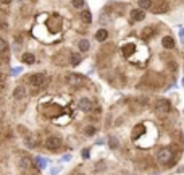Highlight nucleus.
<instances>
[{"mask_svg": "<svg viewBox=\"0 0 184 175\" xmlns=\"http://www.w3.org/2000/svg\"><path fill=\"white\" fill-rule=\"evenodd\" d=\"M108 144H110V148H111V149H116L118 146H119V141H118L115 136H111L110 140H108Z\"/></svg>", "mask_w": 184, "mask_h": 175, "instance_id": "nucleus-22", "label": "nucleus"}, {"mask_svg": "<svg viewBox=\"0 0 184 175\" xmlns=\"http://www.w3.org/2000/svg\"><path fill=\"white\" fill-rule=\"evenodd\" d=\"M145 18V13H144V10H133L131 11V21H142V19Z\"/></svg>", "mask_w": 184, "mask_h": 175, "instance_id": "nucleus-10", "label": "nucleus"}, {"mask_svg": "<svg viewBox=\"0 0 184 175\" xmlns=\"http://www.w3.org/2000/svg\"><path fill=\"white\" fill-rule=\"evenodd\" d=\"M136 49V46L134 44H126L125 47H123V55H125V57H129L131 54H133V50Z\"/></svg>", "mask_w": 184, "mask_h": 175, "instance_id": "nucleus-17", "label": "nucleus"}, {"mask_svg": "<svg viewBox=\"0 0 184 175\" xmlns=\"http://www.w3.org/2000/svg\"><path fill=\"white\" fill-rule=\"evenodd\" d=\"M139 7H141L142 10H149L152 5H154V3H152V0H139Z\"/></svg>", "mask_w": 184, "mask_h": 175, "instance_id": "nucleus-21", "label": "nucleus"}, {"mask_svg": "<svg viewBox=\"0 0 184 175\" xmlns=\"http://www.w3.org/2000/svg\"><path fill=\"white\" fill-rule=\"evenodd\" d=\"M171 159H173V151H171V148H162L157 153V161L163 165L171 164Z\"/></svg>", "mask_w": 184, "mask_h": 175, "instance_id": "nucleus-2", "label": "nucleus"}, {"mask_svg": "<svg viewBox=\"0 0 184 175\" xmlns=\"http://www.w3.org/2000/svg\"><path fill=\"white\" fill-rule=\"evenodd\" d=\"M0 3L2 5H8V3H11V0H0Z\"/></svg>", "mask_w": 184, "mask_h": 175, "instance_id": "nucleus-26", "label": "nucleus"}, {"mask_svg": "<svg viewBox=\"0 0 184 175\" xmlns=\"http://www.w3.org/2000/svg\"><path fill=\"white\" fill-rule=\"evenodd\" d=\"M45 81H47V76L44 73H33L27 76V83L31 85L33 91L36 93L37 89H41L42 86H45Z\"/></svg>", "mask_w": 184, "mask_h": 175, "instance_id": "nucleus-1", "label": "nucleus"}, {"mask_svg": "<svg viewBox=\"0 0 184 175\" xmlns=\"http://www.w3.org/2000/svg\"><path fill=\"white\" fill-rule=\"evenodd\" d=\"M84 131H86L87 136H92V135H94L97 130H95V126H92V125H91V126H86V130H84Z\"/></svg>", "mask_w": 184, "mask_h": 175, "instance_id": "nucleus-24", "label": "nucleus"}, {"mask_svg": "<svg viewBox=\"0 0 184 175\" xmlns=\"http://www.w3.org/2000/svg\"><path fill=\"white\" fill-rule=\"evenodd\" d=\"M24 96H26V88H24V86L15 88V91H13V97H15V99H23Z\"/></svg>", "mask_w": 184, "mask_h": 175, "instance_id": "nucleus-12", "label": "nucleus"}, {"mask_svg": "<svg viewBox=\"0 0 184 175\" xmlns=\"http://www.w3.org/2000/svg\"><path fill=\"white\" fill-rule=\"evenodd\" d=\"M78 107L82 110V112H91V110L94 109V102H92L91 99H87V97H82L81 101H79Z\"/></svg>", "mask_w": 184, "mask_h": 175, "instance_id": "nucleus-8", "label": "nucleus"}, {"mask_svg": "<svg viewBox=\"0 0 184 175\" xmlns=\"http://www.w3.org/2000/svg\"><path fill=\"white\" fill-rule=\"evenodd\" d=\"M155 110L160 114V115H166L171 112V104L170 101H166V99H158L157 102H155Z\"/></svg>", "mask_w": 184, "mask_h": 175, "instance_id": "nucleus-4", "label": "nucleus"}, {"mask_svg": "<svg viewBox=\"0 0 184 175\" xmlns=\"http://www.w3.org/2000/svg\"><path fill=\"white\" fill-rule=\"evenodd\" d=\"M107 37H108V31L107 29H99L97 33H95V39H97L99 42H105Z\"/></svg>", "mask_w": 184, "mask_h": 175, "instance_id": "nucleus-13", "label": "nucleus"}, {"mask_svg": "<svg viewBox=\"0 0 184 175\" xmlns=\"http://www.w3.org/2000/svg\"><path fill=\"white\" fill-rule=\"evenodd\" d=\"M81 19L84 23H87V25H89V23L92 21V15H91V11L89 10H84L82 13H81Z\"/></svg>", "mask_w": 184, "mask_h": 175, "instance_id": "nucleus-19", "label": "nucleus"}, {"mask_svg": "<svg viewBox=\"0 0 184 175\" xmlns=\"http://www.w3.org/2000/svg\"><path fill=\"white\" fill-rule=\"evenodd\" d=\"M5 138H7V131L3 130V126H2V125H0V143L5 140Z\"/></svg>", "mask_w": 184, "mask_h": 175, "instance_id": "nucleus-25", "label": "nucleus"}, {"mask_svg": "<svg viewBox=\"0 0 184 175\" xmlns=\"http://www.w3.org/2000/svg\"><path fill=\"white\" fill-rule=\"evenodd\" d=\"M0 102H2V101H0Z\"/></svg>", "mask_w": 184, "mask_h": 175, "instance_id": "nucleus-27", "label": "nucleus"}, {"mask_svg": "<svg viewBox=\"0 0 184 175\" xmlns=\"http://www.w3.org/2000/svg\"><path fill=\"white\" fill-rule=\"evenodd\" d=\"M18 167L23 170V172H26V170H29L31 167H33V161H31V157L27 156V154H23V153H19V156H18Z\"/></svg>", "mask_w": 184, "mask_h": 175, "instance_id": "nucleus-5", "label": "nucleus"}, {"mask_svg": "<svg viewBox=\"0 0 184 175\" xmlns=\"http://www.w3.org/2000/svg\"><path fill=\"white\" fill-rule=\"evenodd\" d=\"M79 62H81V55L70 52V55H68V63H71V65H78Z\"/></svg>", "mask_w": 184, "mask_h": 175, "instance_id": "nucleus-15", "label": "nucleus"}, {"mask_svg": "<svg viewBox=\"0 0 184 175\" xmlns=\"http://www.w3.org/2000/svg\"><path fill=\"white\" fill-rule=\"evenodd\" d=\"M154 33H155V29H154V28H149V26H147V28H144V33H142V39H149V37H152V36H154Z\"/></svg>", "mask_w": 184, "mask_h": 175, "instance_id": "nucleus-18", "label": "nucleus"}, {"mask_svg": "<svg viewBox=\"0 0 184 175\" xmlns=\"http://www.w3.org/2000/svg\"><path fill=\"white\" fill-rule=\"evenodd\" d=\"M89 41H87V39H81V41H79V50H81V52H87V50H89Z\"/></svg>", "mask_w": 184, "mask_h": 175, "instance_id": "nucleus-20", "label": "nucleus"}, {"mask_svg": "<svg viewBox=\"0 0 184 175\" xmlns=\"http://www.w3.org/2000/svg\"><path fill=\"white\" fill-rule=\"evenodd\" d=\"M21 60L24 62V63H27V65H33V63L36 62V57H34L33 54L26 52V54H23V55H21Z\"/></svg>", "mask_w": 184, "mask_h": 175, "instance_id": "nucleus-16", "label": "nucleus"}, {"mask_svg": "<svg viewBox=\"0 0 184 175\" xmlns=\"http://www.w3.org/2000/svg\"><path fill=\"white\" fill-rule=\"evenodd\" d=\"M150 8H152L154 13L158 15V13H166V11L170 10V7H168V3L165 2V0H160V2H157L155 5H152Z\"/></svg>", "mask_w": 184, "mask_h": 175, "instance_id": "nucleus-7", "label": "nucleus"}, {"mask_svg": "<svg viewBox=\"0 0 184 175\" xmlns=\"http://www.w3.org/2000/svg\"><path fill=\"white\" fill-rule=\"evenodd\" d=\"M71 3H73L74 8H82L84 7V0H71Z\"/></svg>", "mask_w": 184, "mask_h": 175, "instance_id": "nucleus-23", "label": "nucleus"}, {"mask_svg": "<svg viewBox=\"0 0 184 175\" xmlns=\"http://www.w3.org/2000/svg\"><path fill=\"white\" fill-rule=\"evenodd\" d=\"M0 58H3V60L8 58V44L3 41V39H0Z\"/></svg>", "mask_w": 184, "mask_h": 175, "instance_id": "nucleus-9", "label": "nucleus"}, {"mask_svg": "<svg viewBox=\"0 0 184 175\" xmlns=\"http://www.w3.org/2000/svg\"><path fill=\"white\" fill-rule=\"evenodd\" d=\"M44 146H45L49 151H58L62 148V140H60L58 136H49L44 143Z\"/></svg>", "mask_w": 184, "mask_h": 175, "instance_id": "nucleus-6", "label": "nucleus"}, {"mask_svg": "<svg viewBox=\"0 0 184 175\" xmlns=\"http://www.w3.org/2000/svg\"><path fill=\"white\" fill-rule=\"evenodd\" d=\"M162 46L165 47V49H173L174 47V39L170 37V36H165V37L162 39Z\"/></svg>", "mask_w": 184, "mask_h": 175, "instance_id": "nucleus-14", "label": "nucleus"}, {"mask_svg": "<svg viewBox=\"0 0 184 175\" xmlns=\"http://www.w3.org/2000/svg\"><path fill=\"white\" fill-rule=\"evenodd\" d=\"M66 81H68V85H70L71 88H81L86 85V81L87 79L82 76V75H78V73H70V75H66Z\"/></svg>", "mask_w": 184, "mask_h": 175, "instance_id": "nucleus-3", "label": "nucleus"}, {"mask_svg": "<svg viewBox=\"0 0 184 175\" xmlns=\"http://www.w3.org/2000/svg\"><path fill=\"white\" fill-rule=\"evenodd\" d=\"M24 143H26L27 148H36V146H37V138H36L34 135H26Z\"/></svg>", "mask_w": 184, "mask_h": 175, "instance_id": "nucleus-11", "label": "nucleus"}]
</instances>
